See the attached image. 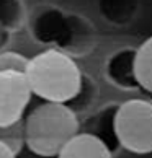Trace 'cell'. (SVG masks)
I'll list each match as a JSON object with an SVG mask.
<instances>
[{
    "label": "cell",
    "instance_id": "obj_1",
    "mask_svg": "<svg viewBox=\"0 0 152 158\" xmlns=\"http://www.w3.org/2000/svg\"><path fill=\"white\" fill-rule=\"evenodd\" d=\"M26 78L34 96L51 103H69L82 90V72L69 54L48 49L30 57Z\"/></svg>",
    "mask_w": 152,
    "mask_h": 158
},
{
    "label": "cell",
    "instance_id": "obj_2",
    "mask_svg": "<svg viewBox=\"0 0 152 158\" xmlns=\"http://www.w3.org/2000/svg\"><path fill=\"white\" fill-rule=\"evenodd\" d=\"M25 147L43 158H56L69 140L79 134V119L67 103L44 101L23 119Z\"/></svg>",
    "mask_w": 152,
    "mask_h": 158
},
{
    "label": "cell",
    "instance_id": "obj_3",
    "mask_svg": "<svg viewBox=\"0 0 152 158\" xmlns=\"http://www.w3.org/2000/svg\"><path fill=\"white\" fill-rule=\"evenodd\" d=\"M113 131L124 150L136 155L152 153V103L141 98L123 101L115 113Z\"/></svg>",
    "mask_w": 152,
    "mask_h": 158
},
{
    "label": "cell",
    "instance_id": "obj_4",
    "mask_svg": "<svg viewBox=\"0 0 152 158\" xmlns=\"http://www.w3.org/2000/svg\"><path fill=\"white\" fill-rule=\"evenodd\" d=\"M33 91L26 73L20 70L0 72V126H13L25 119Z\"/></svg>",
    "mask_w": 152,
    "mask_h": 158
},
{
    "label": "cell",
    "instance_id": "obj_5",
    "mask_svg": "<svg viewBox=\"0 0 152 158\" xmlns=\"http://www.w3.org/2000/svg\"><path fill=\"white\" fill-rule=\"evenodd\" d=\"M56 158H111V152L95 134L79 132L64 145Z\"/></svg>",
    "mask_w": 152,
    "mask_h": 158
},
{
    "label": "cell",
    "instance_id": "obj_6",
    "mask_svg": "<svg viewBox=\"0 0 152 158\" xmlns=\"http://www.w3.org/2000/svg\"><path fill=\"white\" fill-rule=\"evenodd\" d=\"M132 72L137 85L152 93V36L137 48L132 60Z\"/></svg>",
    "mask_w": 152,
    "mask_h": 158
},
{
    "label": "cell",
    "instance_id": "obj_7",
    "mask_svg": "<svg viewBox=\"0 0 152 158\" xmlns=\"http://www.w3.org/2000/svg\"><path fill=\"white\" fill-rule=\"evenodd\" d=\"M0 142H3L13 152L20 153L25 148V124H23V121L13 126H0Z\"/></svg>",
    "mask_w": 152,
    "mask_h": 158
},
{
    "label": "cell",
    "instance_id": "obj_8",
    "mask_svg": "<svg viewBox=\"0 0 152 158\" xmlns=\"http://www.w3.org/2000/svg\"><path fill=\"white\" fill-rule=\"evenodd\" d=\"M30 57H25L15 51H3L0 52V72L2 70H20L25 72Z\"/></svg>",
    "mask_w": 152,
    "mask_h": 158
},
{
    "label": "cell",
    "instance_id": "obj_9",
    "mask_svg": "<svg viewBox=\"0 0 152 158\" xmlns=\"http://www.w3.org/2000/svg\"><path fill=\"white\" fill-rule=\"evenodd\" d=\"M18 153L13 152L8 145H5L3 142H0V158H16Z\"/></svg>",
    "mask_w": 152,
    "mask_h": 158
}]
</instances>
